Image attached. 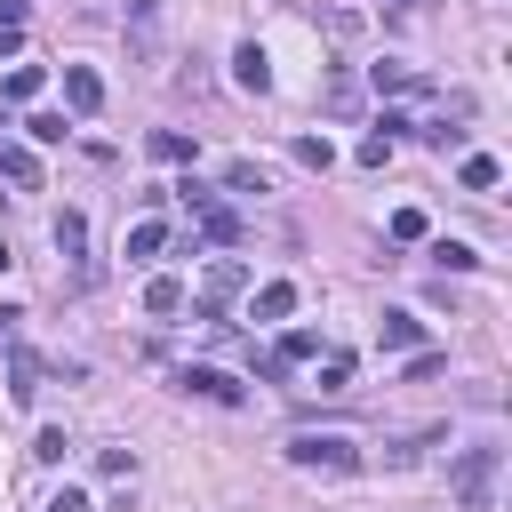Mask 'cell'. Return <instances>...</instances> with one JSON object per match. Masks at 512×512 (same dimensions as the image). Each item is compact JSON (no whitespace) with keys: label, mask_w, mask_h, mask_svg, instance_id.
Returning a JSON list of instances; mask_svg holds the SVG:
<instances>
[{"label":"cell","mask_w":512,"mask_h":512,"mask_svg":"<svg viewBox=\"0 0 512 512\" xmlns=\"http://www.w3.org/2000/svg\"><path fill=\"white\" fill-rule=\"evenodd\" d=\"M288 464L296 472H360V448L344 432H296L288 440Z\"/></svg>","instance_id":"obj_1"},{"label":"cell","mask_w":512,"mask_h":512,"mask_svg":"<svg viewBox=\"0 0 512 512\" xmlns=\"http://www.w3.org/2000/svg\"><path fill=\"white\" fill-rule=\"evenodd\" d=\"M496 464H504L496 448H464V456H456L448 488H456V504H464V512H488V504H496Z\"/></svg>","instance_id":"obj_2"},{"label":"cell","mask_w":512,"mask_h":512,"mask_svg":"<svg viewBox=\"0 0 512 512\" xmlns=\"http://www.w3.org/2000/svg\"><path fill=\"white\" fill-rule=\"evenodd\" d=\"M248 288V264H232V256H216L208 264V280H200V312H216V304H232Z\"/></svg>","instance_id":"obj_3"},{"label":"cell","mask_w":512,"mask_h":512,"mask_svg":"<svg viewBox=\"0 0 512 512\" xmlns=\"http://www.w3.org/2000/svg\"><path fill=\"white\" fill-rule=\"evenodd\" d=\"M8 400H16V408H32V400H40V360H32L16 336H8Z\"/></svg>","instance_id":"obj_4"},{"label":"cell","mask_w":512,"mask_h":512,"mask_svg":"<svg viewBox=\"0 0 512 512\" xmlns=\"http://www.w3.org/2000/svg\"><path fill=\"white\" fill-rule=\"evenodd\" d=\"M232 80H240L248 96H264V88H272V56H264L256 40H240V48H232Z\"/></svg>","instance_id":"obj_5"},{"label":"cell","mask_w":512,"mask_h":512,"mask_svg":"<svg viewBox=\"0 0 512 512\" xmlns=\"http://www.w3.org/2000/svg\"><path fill=\"white\" fill-rule=\"evenodd\" d=\"M56 248L72 256V280H88V216H80V208L56 216Z\"/></svg>","instance_id":"obj_6"},{"label":"cell","mask_w":512,"mask_h":512,"mask_svg":"<svg viewBox=\"0 0 512 512\" xmlns=\"http://www.w3.org/2000/svg\"><path fill=\"white\" fill-rule=\"evenodd\" d=\"M64 104H72V112H80V120H88V112H96V104H104V80H96V72H88V64H64Z\"/></svg>","instance_id":"obj_7"},{"label":"cell","mask_w":512,"mask_h":512,"mask_svg":"<svg viewBox=\"0 0 512 512\" xmlns=\"http://www.w3.org/2000/svg\"><path fill=\"white\" fill-rule=\"evenodd\" d=\"M176 384H184V392H200V400H224V408H240V384H232L224 368H184Z\"/></svg>","instance_id":"obj_8"},{"label":"cell","mask_w":512,"mask_h":512,"mask_svg":"<svg viewBox=\"0 0 512 512\" xmlns=\"http://www.w3.org/2000/svg\"><path fill=\"white\" fill-rule=\"evenodd\" d=\"M376 344H392V352H416V344H424V320H416V312H384V320H376Z\"/></svg>","instance_id":"obj_9"},{"label":"cell","mask_w":512,"mask_h":512,"mask_svg":"<svg viewBox=\"0 0 512 512\" xmlns=\"http://www.w3.org/2000/svg\"><path fill=\"white\" fill-rule=\"evenodd\" d=\"M160 248H168V224H160V216H144V224H128V264H152Z\"/></svg>","instance_id":"obj_10"},{"label":"cell","mask_w":512,"mask_h":512,"mask_svg":"<svg viewBox=\"0 0 512 512\" xmlns=\"http://www.w3.org/2000/svg\"><path fill=\"white\" fill-rule=\"evenodd\" d=\"M144 312H152V320H168V312H184V280H168V272H152V280H144Z\"/></svg>","instance_id":"obj_11"},{"label":"cell","mask_w":512,"mask_h":512,"mask_svg":"<svg viewBox=\"0 0 512 512\" xmlns=\"http://www.w3.org/2000/svg\"><path fill=\"white\" fill-rule=\"evenodd\" d=\"M296 312V280H264L256 288V320H288Z\"/></svg>","instance_id":"obj_12"},{"label":"cell","mask_w":512,"mask_h":512,"mask_svg":"<svg viewBox=\"0 0 512 512\" xmlns=\"http://www.w3.org/2000/svg\"><path fill=\"white\" fill-rule=\"evenodd\" d=\"M0 176H8V184H24V192H32V184H40V160H32V152H24V144H0Z\"/></svg>","instance_id":"obj_13"},{"label":"cell","mask_w":512,"mask_h":512,"mask_svg":"<svg viewBox=\"0 0 512 512\" xmlns=\"http://www.w3.org/2000/svg\"><path fill=\"white\" fill-rule=\"evenodd\" d=\"M456 176H464V192H496V176H504V168H496L488 152H464V168H456Z\"/></svg>","instance_id":"obj_14"},{"label":"cell","mask_w":512,"mask_h":512,"mask_svg":"<svg viewBox=\"0 0 512 512\" xmlns=\"http://www.w3.org/2000/svg\"><path fill=\"white\" fill-rule=\"evenodd\" d=\"M272 360H280V368H296V360H320V336H312V328H288Z\"/></svg>","instance_id":"obj_15"},{"label":"cell","mask_w":512,"mask_h":512,"mask_svg":"<svg viewBox=\"0 0 512 512\" xmlns=\"http://www.w3.org/2000/svg\"><path fill=\"white\" fill-rule=\"evenodd\" d=\"M0 96H8V104H32V96H40V64H16V72L0 80Z\"/></svg>","instance_id":"obj_16"},{"label":"cell","mask_w":512,"mask_h":512,"mask_svg":"<svg viewBox=\"0 0 512 512\" xmlns=\"http://www.w3.org/2000/svg\"><path fill=\"white\" fill-rule=\"evenodd\" d=\"M152 160H192V136L184 128H152Z\"/></svg>","instance_id":"obj_17"},{"label":"cell","mask_w":512,"mask_h":512,"mask_svg":"<svg viewBox=\"0 0 512 512\" xmlns=\"http://www.w3.org/2000/svg\"><path fill=\"white\" fill-rule=\"evenodd\" d=\"M432 264H440V272H472V264H480V256H472V248H464V240H432Z\"/></svg>","instance_id":"obj_18"},{"label":"cell","mask_w":512,"mask_h":512,"mask_svg":"<svg viewBox=\"0 0 512 512\" xmlns=\"http://www.w3.org/2000/svg\"><path fill=\"white\" fill-rule=\"evenodd\" d=\"M24 136H32V144H64V112H32Z\"/></svg>","instance_id":"obj_19"},{"label":"cell","mask_w":512,"mask_h":512,"mask_svg":"<svg viewBox=\"0 0 512 512\" xmlns=\"http://www.w3.org/2000/svg\"><path fill=\"white\" fill-rule=\"evenodd\" d=\"M320 392H352V360H344V352L320 360Z\"/></svg>","instance_id":"obj_20"},{"label":"cell","mask_w":512,"mask_h":512,"mask_svg":"<svg viewBox=\"0 0 512 512\" xmlns=\"http://www.w3.org/2000/svg\"><path fill=\"white\" fill-rule=\"evenodd\" d=\"M368 80H376V88H392V96H400V88H424V80H416V72H408V64H376V72H368Z\"/></svg>","instance_id":"obj_21"},{"label":"cell","mask_w":512,"mask_h":512,"mask_svg":"<svg viewBox=\"0 0 512 512\" xmlns=\"http://www.w3.org/2000/svg\"><path fill=\"white\" fill-rule=\"evenodd\" d=\"M288 152H296V160H304V168H328V160H336V152H328V136H296V144H288Z\"/></svg>","instance_id":"obj_22"},{"label":"cell","mask_w":512,"mask_h":512,"mask_svg":"<svg viewBox=\"0 0 512 512\" xmlns=\"http://www.w3.org/2000/svg\"><path fill=\"white\" fill-rule=\"evenodd\" d=\"M224 184H232V192H264V168H256V160H232Z\"/></svg>","instance_id":"obj_23"},{"label":"cell","mask_w":512,"mask_h":512,"mask_svg":"<svg viewBox=\"0 0 512 512\" xmlns=\"http://www.w3.org/2000/svg\"><path fill=\"white\" fill-rule=\"evenodd\" d=\"M64 448H72V440H64V432H56V424H48V432H40V440H32V456H40V464H64Z\"/></svg>","instance_id":"obj_24"},{"label":"cell","mask_w":512,"mask_h":512,"mask_svg":"<svg viewBox=\"0 0 512 512\" xmlns=\"http://www.w3.org/2000/svg\"><path fill=\"white\" fill-rule=\"evenodd\" d=\"M96 472H104V480H128V472H136V456H128V448H104V456H96Z\"/></svg>","instance_id":"obj_25"},{"label":"cell","mask_w":512,"mask_h":512,"mask_svg":"<svg viewBox=\"0 0 512 512\" xmlns=\"http://www.w3.org/2000/svg\"><path fill=\"white\" fill-rule=\"evenodd\" d=\"M392 160V136H360V168H384Z\"/></svg>","instance_id":"obj_26"},{"label":"cell","mask_w":512,"mask_h":512,"mask_svg":"<svg viewBox=\"0 0 512 512\" xmlns=\"http://www.w3.org/2000/svg\"><path fill=\"white\" fill-rule=\"evenodd\" d=\"M392 240H424V208H400L392 216Z\"/></svg>","instance_id":"obj_27"},{"label":"cell","mask_w":512,"mask_h":512,"mask_svg":"<svg viewBox=\"0 0 512 512\" xmlns=\"http://www.w3.org/2000/svg\"><path fill=\"white\" fill-rule=\"evenodd\" d=\"M128 24H136V40L152 48V0H136V8H128Z\"/></svg>","instance_id":"obj_28"},{"label":"cell","mask_w":512,"mask_h":512,"mask_svg":"<svg viewBox=\"0 0 512 512\" xmlns=\"http://www.w3.org/2000/svg\"><path fill=\"white\" fill-rule=\"evenodd\" d=\"M24 48V24H0V56H16Z\"/></svg>","instance_id":"obj_29"},{"label":"cell","mask_w":512,"mask_h":512,"mask_svg":"<svg viewBox=\"0 0 512 512\" xmlns=\"http://www.w3.org/2000/svg\"><path fill=\"white\" fill-rule=\"evenodd\" d=\"M48 512H88V496H80V488H64V496H56Z\"/></svg>","instance_id":"obj_30"},{"label":"cell","mask_w":512,"mask_h":512,"mask_svg":"<svg viewBox=\"0 0 512 512\" xmlns=\"http://www.w3.org/2000/svg\"><path fill=\"white\" fill-rule=\"evenodd\" d=\"M392 8H416V0H392Z\"/></svg>","instance_id":"obj_31"}]
</instances>
